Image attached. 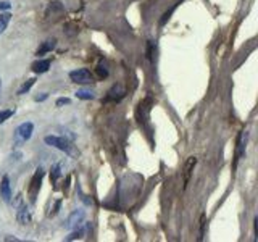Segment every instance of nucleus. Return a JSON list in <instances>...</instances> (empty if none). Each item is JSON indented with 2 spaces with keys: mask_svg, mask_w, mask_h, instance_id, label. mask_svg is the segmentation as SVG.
<instances>
[{
  "mask_svg": "<svg viewBox=\"0 0 258 242\" xmlns=\"http://www.w3.org/2000/svg\"><path fill=\"white\" fill-rule=\"evenodd\" d=\"M153 53V50H152V40H149V44H147V58H150L152 60V55Z\"/></svg>",
  "mask_w": 258,
  "mask_h": 242,
  "instance_id": "5701e85b",
  "label": "nucleus"
},
{
  "mask_svg": "<svg viewBox=\"0 0 258 242\" xmlns=\"http://www.w3.org/2000/svg\"><path fill=\"white\" fill-rule=\"evenodd\" d=\"M70 103H71V100L68 97H60V99H56V102H55L56 107H63V105H70Z\"/></svg>",
  "mask_w": 258,
  "mask_h": 242,
  "instance_id": "412c9836",
  "label": "nucleus"
},
{
  "mask_svg": "<svg viewBox=\"0 0 258 242\" xmlns=\"http://www.w3.org/2000/svg\"><path fill=\"white\" fill-rule=\"evenodd\" d=\"M84 234H86V229H84V228H81V226H79V229L76 228V231L73 232L71 236H68V237H67V240H75V239H81V237L84 236Z\"/></svg>",
  "mask_w": 258,
  "mask_h": 242,
  "instance_id": "6ab92c4d",
  "label": "nucleus"
},
{
  "mask_svg": "<svg viewBox=\"0 0 258 242\" xmlns=\"http://www.w3.org/2000/svg\"><path fill=\"white\" fill-rule=\"evenodd\" d=\"M50 65H52V62L48 60V58H45V60H37V62H34L31 65V70L36 73V75H44V73H47L48 71V68H50Z\"/></svg>",
  "mask_w": 258,
  "mask_h": 242,
  "instance_id": "6e6552de",
  "label": "nucleus"
},
{
  "mask_svg": "<svg viewBox=\"0 0 258 242\" xmlns=\"http://www.w3.org/2000/svg\"><path fill=\"white\" fill-rule=\"evenodd\" d=\"M84 210H75L70 216H68V220H67V224H64V228L67 229H76L79 228L81 224H83L84 221Z\"/></svg>",
  "mask_w": 258,
  "mask_h": 242,
  "instance_id": "39448f33",
  "label": "nucleus"
},
{
  "mask_svg": "<svg viewBox=\"0 0 258 242\" xmlns=\"http://www.w3.org/2000/svg\"><path fill=\"white\" fill-rule=\"evenodd\" d=\"M12 20V15L10 13H0V34H4V31L7 29L8 23Z\"/></svg>",
  "mask_w": 258,
  "mask_h": 242,
  "instance_id": "2eb2a0df",
  "label": "nucleus"
},
{
  "mask_svg": "<svg viewBox=\"0 0 258 242\" xmlns=\"http://www.w3.org/2000/svg\"><path fill=\"white\" fill-rule=\"evenodd\" d=\"M97 73H99V76L100 78H108V70L105 68V65L100 63L99 67H97Z\"/></svg>",
  "mask_w": 258,
  "mask_h": 242,
  "instance_id": "aec40b11",
  "label": "nucleus"
},
{
  "mask_svg": "<svg viewBox=\"0 0 258 242\" xmlns=\"http://www.w3.org/2000/svg\"><path fill=\"white\" fill-rule=\"evenodd\" d=\"M44 141H45L47 145H50V147H55V149H58V150H61L64 153H68V155H78V152L71 145V142L68 139H64V137H60V136H45Z\"/></svg>",
  "mask_w": 258,
  "mask_h": 242,
  "instance_id": "f257e3e1",
  "label": "nucleus"
},
{
  "mask_svg": "<svg viewBox=\"0 0 258 242\" xmlns=\"http://www.w3.org/2000/svg\"><path fill=\"white\" fill-rule=\"evenodd\" d=\"M32 133H34V125L31 121H24L18 128L15 129V142L18 145L20 142H26L31 139Z\"/></svg>",
  "mask_w": 258,
  "mask_h": 242,
  "instance_id": "f03ea898",
  "label": "nucleus"
},
{
  "mask_svg": "<svg viewBox=\"0 0 258 242\" xmlns=\"http://www.w3.org/2000/svg\"><path fill=\"white\" fill-rule=\"evenodd\" d=\"M55 47H56V39H55V37H50V39H47L45 42H42V45H40V47L37 48L36 55H37V56H42V55H45V53H48V52H52Z\"/></svg>",
  "mask_w": 258,
  "mask_h": 242,
  "instance_id": "9b49d317",
  "label": "nucleus"
},
{
  "mask_svg": "<svg viewBox=\"0 0 258 242\" xmlns=\"http://www.w3.org/2000/svg\"><path fill=\"white\" fill-rule=\"evenodd\" d=\"M60 165H55L52 168V171H50V183L52 184H56V181H58V177H60Z\"/></svg>",
  "mask_w": 258,
  "mask_h": 242,
  "instance_id": "a211bd4d",
  "label": "nucleus"
},
{
  "mask_svg": "<svg viewBox=\"0 0 258 242\" xmlns=\"http://www.w3.org/2000/svg\"><path fill=\"white\" fill-rule=\"evenodd\" d=\"M196 163H197V160L196 158H189L187 160V163H185V168H184V171H185V174H184V188L187 186V183H189V177H190V173H192V168L196 166Z\"/></svg>",
  "mask_w": 258,
  "mask_h": 242,
  "instance_id": "ddd939ff",
  "label": "nucleus"
},
{
  "mask_svg": "<svg viewBox=\"0 0 258 242\" xmlns=\"http://www.w3.org/2000/svg\"><path fill=\"white\" fill-rule=\"evenodd\" d=\"M16 220H18V223L20 224H28L29 221H31V213H29V208L24 205V204H21L20 205V208L16 210Z\"/></svg>",
  "mask_w": 258,
  "mask_h": 242,
  "instance_id": "1a4fd4ad",
  "label": "nucleus"
},
{
  "mask_svg": "<svg viewBox=\"0 0 258 242\" xmlns=\"http://www.w3.org/2000/svg\"><path fill=\"white\" fill-rule=\"evenodd\" d=\"M34 83H36V78H31V79H28L26 83H24L20 89H18V95H23V94H26V92H29V89L34 86Z\"/></svg>",
  "mask_w": 258,
  "mask_h": 242,
  "instance_id": "dca6fc26",
  "label": "nucleus"
},
{
  "mask_svg": "<svg viewBox=\"0 0 258 242\" xmlns=\"http://www.w3.org/2000/svg\"><path fill=\"white\" fill-rule=\"evenodd\" d=\"M123 95H124V89H123V86H119V84H115L113 86L110 91H108V95H107V99L105 100H113V102H118V100H121L123 99Z\"/></svg>",
  "mask_w": 258,
  "mask_h": 242,
  "instance_id": "9d476101",
  "label": "nucleus"
},
{
  "mask_svg": "<svg viewBox=\"0 0 258 242\" xmlns=\"http://www.w3.org/2000/svg\"><path fill=\"white\" fill-rule=\"evenodd\" d=\"M182 2V0H177V2L171 7V8H169V10L168 12H165L163 13V16H161V20H160V26H165V24H166V21L169 20V18H171V15H173V12L176 10V8H177V5H179Z\"/></svg>",
  "mask_w": 258,
  "mask_h": 242,
  "instance_id": "4468645a",
  "label": "nucleus"
},
{
  "mask_svg": "<svg viewBox=\"0 0 258 242\" xmlns=\"http://www.w3.org/2000/svg\"><path fill=\"white\" fill-rule=\"evenodd\" d=\"M70 79L76 84H92L94 83V76L92 73L87 68H79L70 73Z\"/></svg>",
  "mask_w": 258,
  "mask_h": 242,
  "instance_id": "20e7f679",
  "label": "nucleus"
},
{
  "mask_svg": "<svg viewBox=\"0 0 258 242\" xmlns=\"http://www.w3.org/2000/svg\"><path fill=\"white\" fill-rule=\"evenodd\" d=\"M245 145H247V131H240L239 137H237V149H236V158H234V165L232 168L237 166V161L240 160V157L245 153Z\"/></svg>",
  "mask_w": 258,
  "mask_h": 242,
  "instance_id": "423d86ee",
  "label": "nucleus"
},
{
  "mask_svg": "<svg viewBox=\"0 0 258 242\" xmlns=\"http://www.w3.org/2000/svg\"><path fill=\"white\" fill-rule=\"evenodd\" d=\"M47 97H48V94H42V95H36V102H44L45 99H47Z\"/></svg>",
  "mask_w": 258,
  "mask_h": 242,
  "instance_id": "b1692460",
  "label": "nucleus"
},
{
  "mask_svg": "<svg viewBox=\"0 0 258 242\" xmlns=\"http://www.w3.org/2000/svg\"><path fill=\"white\" fill-rule=\"evenodd\" d=\"M42 179H44V169L42 168H37L36 169V173L34 176H32V179H31V184H29V197H31V202H36L37 199V194L40 191V184H42Z\"/></svg>",
  "mask_w": 258,
  "mask_h": 242,
  "instance_id": "7ed1b4c3",
  "label": "nucleus"
},
{
  "mask_svg": "<svg viewBox=\"0 0 258 242\" xmlns=\"http://www.w3.org/2000/svg\"><path fill=\"white\" fill-rule=\"evenodd\" d=\"M0 87H2V81H0Z\"/></svg>",
  "mask_w": 258,
  "mask_h": 242,
  "instance_id": "a878e982",
  "label": "nucleus"
},
{
  "mask_svg": "<svg viewBox=\"0 0 258 242\" xmlns=\"http://www.w3.org/2000/svg\"><path fill=\"white\" fill-rule=\"evenodd\" d=\"M12 4L8 0H0V10H10Z\"/></svg>",
  "mask_w": 258,
  "mask_h": 242,
  "instance_id": "4be33fe9",
  "label": "nucleus"
},
{
  "mask_svg": "<svg viewBox=\"0 0 258 242\" xmlns=\"http://www.w3.org/2000/svg\"><path fill=\"white\" fill-rule=\"evenodd\" d=\"M76 97L81 100H94L95 99V91H92V89H78Z\"/></svg>",
  "mask_w": 258,
  "mask_h": 242,
  "instance_id": "f8f14e48",
  "label": "nucleus"
},
{
  "mask_svg": "<svg viewBox=\"0 0 258 242\" xmlns=\"http://www.w3.org/2000/svg\"><path fill=\"white\" fill-rule=\"evenodd\" d=\"M60 204H61V200H56V204H55V208H53V212H52V215H56V213H58V208H60Z\"/></svg>",
  "mask_w": 258,
  "mask_h": 242,
  "instance_id": "393cba45",
  "label": "nucleus"
},
{
  "mask_svg": "<svg viewBox=\"0 0 258 242\" xmlns=\"http://www.w3.org/2000/svg\"><path fill=\"white\" fill-rule=\"evenodd\" d=\"M15 115V110H0V125H4L7 119Z\"/></svg>",
  "mask_w": 258,
  "mask_h": 242,
  "instance_id": "f3484780",
  "label": "nucleus"
},
{
  "mask_svg": "<svg viewBox=\"0 0 258 242\" xmlns=\"http://www.w3.org/2000/svg\"><path fill=\"white\" fill-rule=\"evenodd\" d=\"M0 197L4 202L10 204L12 202V186H10V177L4 176L2 181H0Z\"/></svg>",
  "mask_w": 258,
  "mask_h": 242,
  "instance_id": "0eeeda50",
  "label": "nucleus"
}]
</instances>
